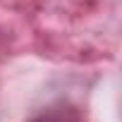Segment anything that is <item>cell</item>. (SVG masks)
Listing matches in <instances>:
<instances>
[{
	"instance_id": "6da1fadb",
	"label": "cell",
	"mask_w": 122,
	"mask_h": 122,
	"mask_svg": "<svg viewBox=\"0 0 122 122\" xmlns=\"http://www.w3.org/2000/svg\"><path fill=\"white\" fill-rule=\"evenodd\" d=\"M29 122H79L74 110H65V108H57V110H46L36 117H31Z\"/></svg>"
}]
</instances>
